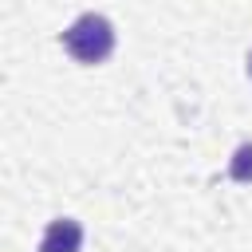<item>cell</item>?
Returning a JSON list of instances; mask_svg holds the SVG:
<instances>
[{"label": "cell", "instance_id": "cell-1", "mask_svg": "<svg viewBox=\"0 0 252 252\" xmlns=\"http://www.w3.org/2000/svg\"><path fill=\"white\" fill-rule=\"evenodd\" d=\"M63 47L79 59V63H102L114 51V24L98 12H83L67 32H63Z\"/></svg>", "mask_w": 252, "mask_h": 252}, {"label": "cell", "instance_id": "cell-2", "mask_svg": "<svg viewBox=\"0 0 252 252\" xmlns=\"http://www.w3.org/2000/svg\"><path fill=\"white\" fill-rule=\"evenodd\" d=\"M83 248V224L71 217H55L39 240V252H79Z\"/></svg>", "mask_w": 252, "mask_h": 252}, {"label": "cell", "instance_id": "cell-3", "mask_svg": "<svg viewBox=\"0 0 252 252\" xmlns=\"http://www.w3.org/2000/svg\"><path fill=\"white\" fill-rule=\"evenodd\" d=\"M232 177H236V181H248V177H252V142H244V146L236 150V161H232Z\"/></svg>", "mask_w": 252, "mask_h": 252}, {"label": "cell", "instance_id": "cell-4", "mask_svg": "<svg viewBox=\"0 0 252 252\" xmlns=\"http://www.w3.org/2000/svg\"><path fill=\"white\" fill-rule=\"evenodd\" d=\"M248 75H252V51H248Z\"/></svg>", "mask_w": 252, "mask_h": 252}]
</instances>
